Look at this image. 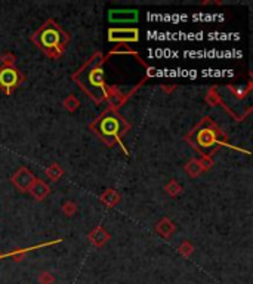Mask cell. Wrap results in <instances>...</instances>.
I'll return each mask as SVG.
<instances>
[{"label":"cell","mask_w":253,"mask_h":284,"mask_svg":"<svg viewBox=\"0 0 253 284\" xmlns=\"http://www.w3.org/2000/svg\"><path fill=\"white\" fill-rule=\"evenodd\" d=\"M104 62H105L104 55L101 52H95L73 74V80L86 92L97 104H101L105 101L107 90H108V86L105 83V76H104Z\"/></svg>","instance_id":"cell-1"},{"label":"cell","mask_w":253,"mask_h":284,"mask_svg":"<svg viewBox=\"0 0 253 284\" xmlns=\"http://www.w3.org/2000/svg\"><path fill=\"white\" fill-rule=\"evenodd\" d=\"M185 141L202 155H213L221 147H231L227 135L210 119L203 117L187 135Z\"/></svg>","instance_id":"cell-2"},{"label":"cell","mask_w":253,"mask_h":284,"mask_svg":"<svg viewBox=\"0 0 253 284\" xmlns=\"http://www.w3.org/2000/svg\"><path fill=\"white\" fill-rule=\"evenodd\" d=\"M91 130L108 147L114 145H123L122 138L127 133L130 129V125L120 116L117 110H113L107 107L92 123H91Z\"/></svg>","instance_id":"cell-3"},{"label":"cell","mask_w":253,"mask_h":284,"mask_svg":"<svg viewBox=\"0 0 253 284\" xmlns=\"http://www.w3.org/2000/svg\"><path fill=\"white\" fill-rule=\"evenodd\" d=\"M31 42L51 59H58L64 55L70 42V36L53 20H48L33 36Z\"/></svg>","instance_id":"cell-4"},{"label":"cell","mask_w":253,"mask_h":284,"mask_svg":"<svg viewBox=\"0 0 253 284\" xmlns=\"http://www.w3.org/2000/svg\"><path fill=\"white\" fill-rule=\"evenodd\" d=\"M24 77L21 71L15 67H0V89L6 95H11L15 87H18L23 83Z\"/></svg>","instance_id":"cell-5"},{"label":"cell","mask_w":253,"mask_h":284,"mask_svg":"<svg viewBox=\"0 0 253 284\" xmlns=\"http://www.w3.org/2000/svg\"><path fill=\"white\" fill-rule=\"evenodd\" d=\"M138 40H139L138 28H110L108 30V42L127 45V43H136Z\"/></svg>","instance_id":"cell-6"},{"label":"cell","mask_w":253,"mask_h":284,"mask_svg":"<svg viewBox=\"0 0 253 284\" xmlns=\"http://www.w3.org/2000/svg\"><path fill=\"white\" fill-rule=\"evenodd\" d=\"M11 181L17 189H20L21 193H25V191H28L30 186L33 185V182L36 181V176L28 167L24 166L20 170H17V173L11 178Z\"/></svg>","instance_id":"cell-7"},{"label":"cell","mask_w":253,"mask_h":284,"mask_svg":"<svg viewBox=\"0 0 253 284\" xmlns=\"http://www.w3.org/2000/svg\"><path fill=\"white\" fill-rule=\"evenodd\" d=\"M139 18V14L136 9H111L108 12V20L113 24H130L136 23Z\"/></svg>","instance_id":"cell-8"},{"label":"cell","mask_w":253,"mask_h":284,"mask_svg":"<svg viewBox=\"0 0 253 284\" xmlns=\"http://www.w3.org/2000/svg\"><path fill=\"white\" fill-rule=\"evenodd\" d=\"M127 98H129V95H125L119 87H116V86H108L105 101H108V107H110V108L119 110V108L126 103Z\"/></svg>","instance_id":"cell-9"},{"label":"cell","mask_w":253,"mask_h":284,"mask_svg":"<svg viewBox=\"0 0 253 284\" xmlns=\"http://www.w3.org/2000/svg\"><path fill=\"white\" fill-rule=\"evenodd\" d=\"M28 191H30V194H31L37 202H43V200L49 196L51 188H49V185H48L45 181L36 178V181L33 182V185L30 186Z\"/></svg>","instance_id":"cell-10"},{"label":"cell","mask_w":253,"mask_h":284,"mask_svg":"<svg viewBox=\"0 0 253 284\" xmlns=\"http://www.w3.org/2000/svg\"><path fill=\"white\" fill-rule=\"evenodd\" d=\"M88 238H89V241H91L95 247H102V246L111 238V235L105 231L104 227L98 225V227H95V228L89 232Z\"/></svg>","instance_id":"cell-11"},{"label":"cell","mask_w":253,"mask_h":284,"mask_svg":"<svg viewBox=\"0 0 253 284\" xmlns=\"http://www.w3.org/2000/svg\"><path fill=\"white\" fill-rule=\"evenodd\" d=\"M177 231L175 224L169 219V218H163L157 225H155V232L163 237V238H169L171 235H174V232Z\"/></svg>","instance_id":"cell-12"},{"label":"cell","mask_w":253,"mask_h":284,"mask_svg":"<svg viewBox=\"0 0 253 284\" xmlns=\"http://www.w3.org/2000/svg\"><path fill=\"white\" fill-rule=\"evenodd\" d=\"M56 243H61V240H56V241H49V243H45V244H40V246H34V247H28V249H15L14 252H11L9 255H5L8 258H11L14 262H21L24 259V256L34 250V249H39V247H46V246H52V244H56Z\"/></svg>","instance_id":"cell-13"},{"label":"cell","mask_w":253,"mask_h":284,"mask_svg":"<svg viewBox=\"0 0 253 284\" xmlns=\"http://www.w3.org/2000/svg\"><path fill=\"white\" fill-rule=\"evenodd\" d=\"M100 200L107 206V207H114L120 203V194L113 188H108L100 196Z\"/></svg>","instance_id":"cell-14"},{"label":"cell","mask_w":253,"mask_h":284,"mask_svg":"<svg viewBox=\"0 0 253 284\" xmlns=\"http://www.w3.org/2000/svg\"><path fill=\"white\" fill-rule=\"evenodd\" d=\"M184 169H185V172H187V175H188L190 178H197V176H200V175L203 173V169H202V166H200V163H199V158H191V160H188V161L185 163Z\"/></svg>","instance_id":"cell-15"},{"label":"cell","mask_w":253,"mask_h":284,"mask_svg":"<svg viewBox=\"0 0 253 284\" xmlns=\"http://www.w3.org/2000/svg\"><path fill=\"white\" fill-rule=\"evenodd\" d=\"M45 173H46V176H48L52 182H58V181L64 176V169H62L58 163H52L51 166L46 167Z\"/></svg>","instance_id":"cell-16"},{"label":"cell","mask_w":253,"mask_h":284,"mask_svg":"<svg viewBox=\"0 0 253 284\" xmlns=\"http://www.w3.org/2000/svg\"><path fill=\"white\" fill-rule=\"evenodd\" d=\"M206 103H207L210 107L224 105V103H222V100H221V95H219V92H218V87H210V89L207 90Z\"/></svg>","instance_id":"cell-17"},{"label":"cell","mask_w":253,"mask_h":284,"mask_svg":"<svg viewBox=\"0 0 253 284\" xmlns=\"http://www.w3.org/2000/svg\"><path fill=\"white\" fill-rule=\"evenodd\" d=\"M62 105H64V108H65L67 111L74 113L76 110H78V107H80V101H78V98H76V97H74V95H68V97L62 101Z\"/></svg>","instance_id":"cell-18"},{"label":"cell","mask_w":253,"mask_h":284,"mask_svg":"<svg viewBox=\"0 0 253 284\" xmlns=\"http://www.w3.org/2000/svg\"><path fill=\"white\" fill-rule=\"evenodd\" d=\"M164 189H166V193L171 196V197H177V196H179L181 194V191H182V186L175 181V179H172L171 182H167L166 183V186H164Z\"/></svg>","instance_id":"cell-19"},{"label":"cell","mask_w":253,"mask_h":284,"mask_svg":"<svg viewBox=\"0 0 253 284\" xmlns=\"http://www.w3.org/2000/svg\"><path fill=\"white\" fill-rule=\"evenodd\" d=\"M61 210H62V213H64L67 218H71V216H74V215L77 213V205H76L74 202L68 200V202H65V203L62 205Z\"/></svg>","instance_id":"cell-20"},{"label":"cell","mask_w":253,"mask_h":284,"mask_svg":"<svg viewBox=\"0 0 253 284\" xmlns=\"http://www.w3.org/2000/svg\"><path fill=\"white\" fill-rule=\"evenodd\" d=\"M179 255H182L184 258H191V255L194 253V246L190 241H182L179 249H178Z\"/></svg>","instance_id":"cell-21"},{"label":"cell","mask_w":253,"mask_h":284,"mask_svg":"<svg viewBox=\"0 0 253 284\" xmlns=\"http://www.w3.org/2000/svg\"><path fill=\"white\" fill-rule=\"evenodd\" d=\"M122 53H129V55L138 56V53H136L135 51H132L127 45H119L116 49H113V51L110 52V56H111V55H122Z\"/></svg>","instance_id":"cell-22"},{"label":"cell","mask_w":253,"mask_h":284,"mask_svg":"<svg viewBox=\"0 0 253 284\" xmlns=\"http://www.w3.org/2000/svg\"><path fill=\"white\" fill-rule=\"evenodd\" d=\"M37 280H39V283L40 284H53L55 283V275L52 274V272H49V271H43L39 277H37Z\"/></svg>","instance_id":"cell-23"},{"label":"cell","mask_w":253,"mask_h":284,"mask_svg":"<svg viewBox=\"0 0 253 284\" xmlns=\"http://www.w3.org/2000/svg\"><path fill=\"white\" fill-rule=\"evenodd\" d=\"M199 163H200L203 172L210 170V169L213 167V158H212L210 155H202V157L199 158Z\"/></svg>","instance_id":"cell-24"},{"label":"cell","mask_w":253,"mask_h":284,"mask_svg":"<svg viewBox=\"0 0 253 284\" xmlns=\"http://www.w3.org/2000/svg\"><path fill=\"white\" fill-rule=\"evenodd\" d=\"M0 61H2V64L6 65V67H14L15 61H17V56L11 52H6V53H3L2 56H0Z\"/></svg>","instance_id":"cell-25"},{"label":"cell","mask_w":253,"mask_h":284,"mask_svg":"<svg viewBox=\"0 0 253 284\" xmlns=\"http://www.w3.org/2000/svg\"><path fill=\"white\" fill-rule=\"evenodd\" d=\"M163 89H164V90H167V92H171V90H174L175 87H166V86H163Z\"/></svg>","instance_id":"cell-26"},{"label":"cell","mask_w":253,"mask_h":284,"mask_svg":"<svg viewBox=\"0 0 253 284\" xmlns=\"http://www.w3.org/2000/svg\"><path fill=\"white\" fill-rule=\"evenodd\" d=\"M3 258H6V256H5L3 253H0V259H3Z\"/></svg>","instance_id":"cell-27"}]
</instances>
